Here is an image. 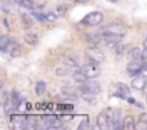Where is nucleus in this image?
I'll use <instances>...</instances> for the list:
<instances>
[{
  "label": "nucleus",
  "instance_id": "1",
  "mask_svg": "<svg viewBox=\"0 0 147 130\" xmlns=\"http://www.w3.org/2000/svg\"><path fill=\"white\" fill-rule=\"evenodd\" d=\"M101 84L95 80V78H90L85 83L80 84V91L81 93H91V94H100L101 93Z\"/></svg>",
  "mask_w": 147,
  "mask_h": 130
},
{
  "label": "nucleus",
  "instance_id": "2",
  "mask_svg": "<svg viewBox=\"0 0 147 130\" xmlns=\"http://www.w3.org/2000/svg\"><path fill=\"white\" fill-rule=\"evenodd\" d=\"M108 35H114V36H121V38H124L125 29H124L121 25L110 23V25H107V26H104V28L101 29V36H108Z\"/></svg>",
  "mask_w": 147,
  "mask_h": 130
},
{
  "label": "nucleus",
  "instance_id": "3",
  "mask_svg": "<svg viewBox=\"0 0 147 130\" xmlns=\"http://www.w3.org/2000/svg\"><path fill=\"white\" fill-rule=\"evenodd\" d=\"M144 68V61L141 58H136V59H130V62L127 64V72L131 77H136L138 74H141Z\"/></svg>",
  "mask_w": 147,
  "mask_h": 130
},
{
  "label": "nucleus",
  "instance_id": "4",
  "mask_svg": "<svg viewBox=\"0 0 147 130\" xmlns=\"http://www.w3.org/2000/svg\"><path fill=\"white\" fill-rule=\"evenodd\" d=\"M104 53L101 51H98L97 48H91L88 49L87 55H85V61L87 64H92V65H100L102 61H104Z\"/></svg>",
  "mask_w": 147,
  "mask_h": 130
},
{
  "label": "nucleus",
  "instance_id": "5",
  "mask_svg": "<svg viewBox=\"0 0 147 130\" xmlns=\"http://www.w3.org/2000/svg\"><path fill=\"white\" fill-rule=\"evenodd\" d=\"M102 19H104V15L101 12H91L81 20V23L87 26H97L102 22Z\"/></svg>",
  "mask_w": 147,
  "mask_h": 130
},
{
  "label": "nucleus",
  "instance_id": "6",
  "mask_svg": "<svg viewBox=\"0 0 147 130\" xmlns=\"http://www.w3.org/2000/svg\"><path fill=\"white\" fill-rule=\"evenodd\" d=\"M80 70L90 78H97L100 75V68H98V65H92V64H84L82 67H80Z\"/></svg>",
  "mask_w": 147,
  "mask_h": 130
},
{
  "label": "nucleus",
  "instance_id": "7",
  "mask_svg": "<svg viewBox=\"0 0 147 130\" xmlns=\"http://www.w3.org/2000/svg\"><path fill=\"white\" fill-rule=\"evenodd\" d=\"M10 120L13 123V127L16 130H22V129H26V124H28V117L23 116V114H19V116H10Z\"/></svg>",
  "mask_w": 147,
  "mask_h": 130
},
{
  "label": "nucleus",
  "instance_id": "8",
  "mask_svg": "<svg viewBox=\"0 0 147 130\" xmlns=\"http://www.w3.org/2000/svg\"><path fill=\"white\" fill-rule=\"evenodd\" d=\"M115 87H117L115 97H118V98H121V100H127V97H128L130 93H131V88H130L128 85L123 84V83H117Z\"/></svg>",
  "mask_w": 147,
  "mask_h": 130
},
{
  "label": "nucleus",
  "instance_id": "9",
  "mask_svg": "<svg viewBox=\"0 0 147 130\" xmlns=\"http://www.w3.org/2000/svg\"><path fill=\"white\" fill-rule=\"evenodd\" d=\"M108 124H110V120H108V116H107L105 110L98 113V116H97V127L104 130V129H108Z\"/></svg>",
  "mask_w": 147,
  "mask_h": 130
},
{
  "label": "nucleus",
  "instance_id": "10",
  "mask_svg": "<svg viewBox=\"0 0 147 130\" xmlns=\"http://www.w3.org/2000/svg\"><path fill=\"white\" fill-rule=\"evenodd\" d=\"M146 77L141 74V75H136V77H133V81H131V88H134V90H143L144 88V85H146Z\"/></svg>",
  "mask_w": 147,
  "mask_h": 130
},
{
  "label": "nucleus",
  "instance_id": "11",
  "mask_svg": "<svg viewBox=\"0 0 147 130\" xmlns=\"http://www.w3.org/2000/svg\"><path fill=\"white\" fill-rule=\"evenodd\" d=\"M104 38V41H105V45L108 46V48H111V49H114L120 42H121V36H114V35H108V36H102Z\"/></svg>",
  "mask_w": 147,
  "mask_h": 130
},
{
  "label": "nucleus",
  "instance_id": "12",
  "mask_svg": "<svg viewBox=\"0 0 147 130\" xmlns=\"http://www.w3.org/2000/svg\"><path fill=\"white\" fill-rule=\"evenodd\" d=\"M123 120L124 117L121 116V110H115L114 111V117H113V129H123Z\"/></svg>",
  "mask_w": 147,
  "mask_h": 130
},
{
  "label": "nucleus",
  "instance_id": "13",
  "mask_svg": "<svg viewBox=\"0 0 147 130\" xmlns=\"http://www.w3.org/2000/svg\"><path fill=\"white\" fill-rule=\"evenodd\" d=\"M23 41L28 43V45H36L38 42H39V36L35 33V32H26L25 33V36H23Z\"/></svg>",
  "mask_w": 147,
  "mask_h": 130
},
{
  "label": "nucleus",
  "instance_id": "14",
  "mask_svg": "<svg viewBox=\"0 0 147 130\" xmlns=\"http://www.w3.org/2000/svg\"><path fill=\"white\" fill-rule=\"evenodd\" d=\"M62 93L68 97V98H78V90H75L71 85H63L62 87Z\"/></svg>",
  "mask_w": 147,
  "mask_h": 130
},
{
  "label": "nucleus",
  "instance_id": "15",
  "mask_svg": "<svg viewBox=\"0 0 147 130\" xmlns=\"http://www.w3.org/2000/svg\"><path fill=\"white\" fill-rule=\"evenodd\" d=\"M136 121H134V117L133 116H125L124 120H123V129L124 130H133L136 129Z\"/></svg>",
  "mask_w": 147,
  "mask_h": 130
},
{
  "label": "nucleus",
  "instance_id": "16",
  "mask_svg": "<svg viewBox=\"0 0 147 130\" xmlns=\"http://www.w3.org/2000/svg\"><path fill=\"white\" fill-rule=\"evenodd\" d=\"M13 5H16V3H13L12 0H2V12L3 13H12L13 12Z\"/></svg>",
  "mask_w": 147,
  "mask_h": 130
},
{
  "label": "nucleus",
  "instance_id": "17",
  "mask_svg": "<svg viewBox=\"0 0 147 130\" xmlns=\"http://www.w3.org/2000/svg\"><path fill=\"white\" fill-rule=\"evenodd\" d=\"M74 81H77L78 84H82V83H85L87 80H88V77L81 71V70H75V72H74Z\"/></svg>",
  "mask_w": 147,
  "mask_h": 130
},
{
  "label": "nucleus",
  "instance_id": "18",
  "mask_svg": "<svg viewBox=\"0 0 147 130\" xmlns=\"http://www.w3.org/2000/svg\"><path fill=\"white\" fill-rule=\"evenodd\" d=\"M22 23H23V29H30L33 25V16L22 13Z\"/></svg>",
  "mask_w": 147,
  "mask_h": 130
},
{
  "label": "nucleus",
  "instance_id": "19",
  "mask_svg": "<svg viewBox=\"0 0 147 130\" xmlns=\"http://www.w3.org/2000/svg\"><path fill=\"white\" fill-rule=\"evenodd\" d=\"M81 98L88 103V104H97V98H95V94H91V93H81Z\"/></svg>",
  "mask_w": 147,
  "mask_h": 130
},
{
  "label": "nucleus",
  "instance_id": "20",
  "mask_svg": "<svg viewBox=\"0 0 147 130\" xmlns=\"http://www.w3.org/2000/svg\"><path fill=\"white\" fill-rule=\"evenodd\" d=\"M46 83L45 81H38L36 84H35V91H36V94L38 95H42V94H45L46 93Z\"/></svg>",
  "mask_w": 147,
  "mask_h": 130
},
{
  "label": "nucleus",
  "instance_id": "21",
  "mask_svg": "<svg viewBox=\"0 0 147 130\" xmlns=\"http://www.w3.org/2000/svg\"><path fill=\"white\" fill-rule=\"evenodd\" d=\"M9 41H10V36H7V35L0 36V51H2L3 53H6V48H7Z\"/></svg>",
  "mask_w": 147,
  "mask_h": 130
},
{
  "label": "nucleus",
  "instance_id": "22",
  "mask_svg": "<svg viewBox=\"0 0 147 130\" xmlns=\"http://www.w3.org/2000/svg\"><path fill=\"white\" fill-rule=\"evenodd\" d=\"M10 100L13 101V104L16 106V110H18V106H19V103H20V100H22L20 93H19L18 90H13V91L10 93Z\"/></svg>",
  "mask_w": 147,
  "mask_h": 130
},
{
  "label": "nucleus",
  "instance_id": "23",
  "mask_svg": "<svg viewBox=\"0 0 147 130\" xmlns=\"http://www.w3.org/2000/svg\"><path fill=\"white\" fill-rule=\"evenodd\" d=\"M38 124H39L38 117H35V116H29V117H28V124H26V129H38Z\"/></svg>",
  "mask_w": 147,
  "mask_h": 130
},
{
  "label": "nucleus",
  "instance_id": "24",
  "mask_svg": "<svg viewBox=\"0 0 147 130\" xmlns=\"http://www.w3.org/2000/svg\"><path fill=\"white\" fill-rule=\"evenodd\" d=\"M141 53H143V51L140 48H131L128 52V56H130V59H136V58H141Z\"/></svg>",
  "mask_w": 147,
  "mask_h": 130
},
{
  "label": "nucleus",
  "instance_id": "25",
  "mask_svg": "<svg viewBox=\"0 0 147 130\" xmlns=\"http://www.w3.org/2000/svg\"><path fill=\"white\" fill-rule=\"evenodd\" d=\"M69 70H71L69 67H58L55 70V74L59 77H66V75H69Z\"/></svg>",
  "mask_w": 147,
  "mask_h": 130
},
{
  "label": "nucleus",
  "instance_id": "26",
  "mask_svg": "<svg viewBox=\"0 0 147 130\" xmlns=\"http://www.w3.org/2000/svg\"><path fill=\"white\" fill-rule=\"evenodd\" d=\"M65 65H66V67H69L71 70H80L77 61L72 59V58H66V59H65Z\"/></svg>",
  "mask_w": 147,
  "mask_h": 130
},
{
  "label": "nucleus",
  "instance_id": "27",
  "mask_svg": "<svg viewBox=\"0 0 147 130\" xmlns=\"http://www.w3.org/2000/svg\"><path fill=\"white\" fill-rule=\"evenodd\" d=\"M32 16H33V19L38 20V22H45V20H46V15H43V13H40V12H36V10L32 12Z\"/></svg>",
  "mask_w": 147,
  "mask_h": 130
},
{
  "label": "nucleus",
  "instance_id": "28",
  "mask_svg": "<svg viewBox=\"0 0 147 130\" xmlns=\"http://www.w3.org/2000/svg\"><path fill=\"white\" fill-rule=\"evenodd\" d=\"M124 49H125V46H124V45L120 42V43H118V45H117V46L113 49V53H114V55H117V56H120V55H123Z\"/></svg>",
  "mask_w": 147,
  "mask_h": 130
},
{
  "label": "nucleus",
  "instance_id": "29",
  "mask_svg": "<svg viewBox=\"0 0 147 130\" xmlns=\"http://www.w3.org/2000/svg\"><path fill=\"white\" fill-rule=\"evenodd\" d=\"M18 46V42H16V39L15 38H10V41H9V43H7V48H6V52H12L15 48Z\"/></svg>",
  "mask_w": 147,
  "mask_h": 130
},
{
  "label": "nucleus",
  "instance_id": "30",
  "mask_svg": "<svg viewBox=\"0 0 147 130\" xmlns=\"http://www.w3.org/2000/svg\"><path fill=\"white\" fill-rule=\"evenodd\" d=\"M61 127H63V118H56L49 126V129H61Z\"/></svg>",
  "mask_w": 147,
  "mask_h": 130
},
{
  "label": "nucleus",
  "instance_id": "31",
  "mask_svg": "<svg viewBox=\"0 0 147 130\" xmlns=\"http://www.w3.org/2000/svg\"><path fill=\"white\" fill-rule=\"evenodd\" d=\"M68 10V6L66 5H58L56 6V12H58V16H63Z\"/></svg>",
  "mask_w": 147,
  "mask_h": 130
},
{
  "label": "nucleus",
  "instance_id": "32",
  "mask_svg": "<svg viewBox=\"0 0 147 130\" xmlns=\"http://www.w3.org/2000/svg\"><path fill=\"white\" fill-rule=\"evenodd\" d=\"M58 19V15L56 13H53V12H48L46 13V20L48 22H55Z\"/></svg>",
  "mask_w": 147,
  "mask_h": 130
},
{
  "label": "nucleus",
  "instance_id": "33",
  "mask_svg": "<svg viewBox=\"0 0 147 130\" xmlns=\"http://www.w3.org/2000/svg\"><path fill=\"white\" fill-rule=\"evenodd\" d=\"M10 56H12V58H18V56H20V46H19V45L10 52Z\"/></svg>",
  "mask_w": 147,
  "mask_h": 130
},
{
  "label": "nucleus",
  "instance_id": "34",
  "mask_svg": "<svg viewBox=\"0 0 147 130\" xmlns=\"http://www.w3.org/2000/svg\"><path fill=\"white\" fill-rule=\"evenodd\" d=\"M138 121H140L141 124H146V126H147V113H140Z\"/></svg>",
  "mask_w": 147,
  "mask_h": 130
},
{
  "label": "nucleus",
  "instance_id": "35",
  "mask_svg": "<svg viewBox=\"0 0 147 130\" xmlns=\"http://www.w3.org/2000/svg\"><path fill=\"white\" fill-rule=\"evenodd\" d=\"M85 129H90V124H88V120H84L78 124V130H85Z\"/></svg>",
  "mask_w": 147,
  "mask_h": 130
},
{
  "label": "nucleus",
  "instance_id": "36",
  "mask_svg": "<svg viewBox=\"0 0 147 130\" xmlns=\"http://www.w3.org/2000/svg\"><path fill=\"white\" fill-rule=\"evenodd\" d=\"M141 59H143V61H147V48H144V51H143V53H141Z\"/></svg>",
  "mask_w": 147,
  "mask_h": 130
},
{
  "label": "nucleus",
  "instance_id": "37",
  "mask_svg": "<svg viewBox=\"0 0 147 130\" xmlns=\"http://www.w3.org/2000/svg\"><path fill=\"white\" fill-rule=\"evenodd\" d=\"M127 101H128L130 104H136V100H134V97H131V95L127 97Z\"/></svg>",
  "mask_w": 147,
  "mask_h": 130
},
{
  "label": "nucleus",
  "instance_id": "38",
  "mask_svg": "<svg viewBox=\"0 0 147 130\" xmlns=\"http://www.w3.org/2000/svg\"><path fill=\"white\" fill-rule=\"evenodd\" d=\"M74 2H75V3H81V5H82V3H88L90 0H74Z\"/></svg>",
  "mask_w": 147,
  "mask_h": 130
},
{
  "label": "nucleus",
  "instance_id": "39",
  "mask_svg": "<svg viewBox=\"0 0 147 130\" xmlns=\"http://www.w3.org/2000/svg\"><path fill=\"white\" fill-rule=\"evenodd\" d=\"M12 2H13V3H16V5H19V6H20V3H22V0H12Z\"/></svg>",
  "mask_w": 147,
  "mask_h": 130
},
{
  "label": "nucleus",
  "instance_id": "40",
  "mask_svg": "<svg viewBox=\"0 0 147 130\" xmlns=\"http://www.w3.org/2000/svg\"><path fill=\"white\" fill-rule=\"evenodd\" d=\"M136 106H137L138 108H143V104H141V103H138V101H136Z\"/></svg>",
  "mask_w": 147,
  "mask_h": 130
},
{
  "label": "nucleus",
  "instance_id": "41",
  "mask_svg": "<svg viewBox=\"0 0 147 130\" xmlns=\"http://www.w3.org/2000/svg\"><path fill=\"white\" fill-rule=\"evenodd\" d=\"M108 2H111V3H118L120 0H108Z\"/></svg>",
  "mask_w": 147,
  "mask_h": 130
},
{
  "label": "nucleus",
  "instance_id": "42",
  "mask_svg": "<svg viewBox=\"0 0 147 130\" xmlns=\"http://www.w3.org/2000/svg\"><path fill=\"white\" fill-rule=\"evenodd\" d=\"M144 48H147V36H146V39H144Z\"/></svg>",
  "mask_w": 147,
  "mask_h": 130
},
{
  "label": "nucleus",
  "instance_id": "43",
  "mask_svg": "<svg viewBox=\"0 0 147 130\" xmlns=\"http://www.w3.org/2000/svg\"><path fill=\"white\" fill-rule=\"evenodd\" d=\"M144 68H147V61H144Z\"/></svg>",
  "mask_w": 147,
  "mask_h": 130
}]
</instances>
